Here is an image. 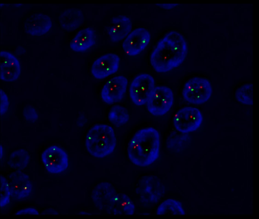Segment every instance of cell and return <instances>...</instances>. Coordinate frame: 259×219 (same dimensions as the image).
<instances>
[{"mask_svg":"<svg viewBox=\"0 0 259 219\" xmlns=\"http://www.w3.org/2000/svg\"><path fill=\"white\" fill-rule=\"evenodd\" d=\"M187 43L177 31L166 34L153 50L150 58L151 66L158 73L171 72L181 66L187 55Z\"/></svg>","mask_w":259,"mask_h":219,"instance_id":"1","label":"cell"},{"mask_svg":"<svg viewBox=\"0 0 259 219\" xmlns=\"http://www.w3.org/2000/svg\"><path fill=\"white\" fill-rule=\"evenodd\" d=\"M10 108V100L8 96L4 90H0V114L4 116Z\"/></svg>","mask_w":259,"mask_h":219,"instance_id":"26","label":"cell"},{"mask_svg":"<svg viewBox=\"0 0 259 219\" xmlns=\"http://www.w3.org/2000/svg\"><path fill=\"white\" fill-rule=\"evenodd\" d=\"M59 19L62 28L67 31H72L81 26L84 22V16L81 10L70 9L63 12Z\"/></svg>","mask_w":259,"mask_h":219,"instance_id":"19","label":"cell"},{"mask_svg":"<svg viewBox=\"0 0 259 219\" xmlns=\"http://www.w3.org/2000/svg\"><path fill=\"white\" fill-rule=\"evenodd\" d=\"M116 143L114 130L105 124L94 125L86 134V149L95 158H105L113 153Z\"/></svg>","mask_w":259,"mask_h":219,"instance_id":"4","label":"cell"},{"mask_svg":"<svg viewBox=\"0 0 259 219\" xmlns=\"http://www.w3.org/2000/svg\"><path fill=\"white\" fill-rule=\"evenodd\" d=\"M10 184L13 196L18 199H26L32 193L33 186L28 175L16 172L10 175Z\"/></svg>","mask_w":259,"mask_h":219,"instance_id":"17","label":"cell"},{"mask_svg":"<svg viewBox=\"0 0 259 219\" xmlns=\"http://www.w3.org/2000/svg\"><path fill=\"white\" fill-rule=\"evenodd\" d=\"M212 95V87L208 80L193 78L185 84L183 96L189 103L201 105L209 100Z\"/></svg>","mask_w":259,"mask_h":219,"instance_id":"6","label":"cell"},{"mask_svg":"<svg viewBox=\"0 0 259 219\" xmlns=\"http://www.w3.org/2000/svg\"><path fill=\"white\" fill-rule=\"evenodd\" d=\"M22 66L16 56L8 51L0 52V78L5 82L13 83L20 78Z\"/></svg>","mask_w":259,"mask_h":219,"instance_id":"14","label":"cell"},{"mask_svg":"<svg viewBox=\"0 0 259 219\" xmlns=\"http://www.w3.org/2000/svg\"><path fill=\"white\" fill-rule=\"evenodd\" d=\"M52 26L51 18L44 13H33L27 17L24 22L25 32L34 37L45 35L51 31Z\"/></svg>","mask_w":259,"mask_h":219,"instance_id":"15","label":"cell"},{"mask_svg":"<svg viewBox=\"0 0 259 219\" xmlns=\"http://www.w3.org/2000/svg\"><path fill=\"white\" fill-rule=\"evenodd\" d=\"M108 119L115 126L120 127L128 123L130 114L126 108L121 105H115L109 112Z\"/></svg>","mask_w":259,"mask_h":219,"instance_id":"22","label":"cell"},{"mask_svg":"<svg viewBox=\"0 0 259 219\" xmlns=\"http://www.w3.org/2000/svg\"><path fill=\"white\" fill-rule=\"evenodd\" d=\"M39 212L36 208L28 207L22 208L16 213V215H38Z\"/></svg>","mask_w":259,"mask_h":219,"instance_id":"27","label":"cell"},{"mask_svg":"<svg viewBox=\"0 0 259 219\" xmlns=\"http://www.w3.org/2000/svg\"><path fill=\"white\" fill-rule=\"evenodd\" d=\"M157 6H158V7H161L162 8L168 9V10H169V9L174 8V7H177V5H176V4H171V5H166V4H164V5Z\"/></svg>","mask_w":259,"mask_h":219,"instance_id":"28","label":"cell"},{"mask_svg":"<svg viewBox=\"0 0 259 219\" xmlns=\"http://www.w3.org/2000/svg\"><path fill=\"white\" fill-rule=\"evenodd\" d=\"M155 88V81L148 74H140L132 81L130 96L132 102L137 106H142L148 102V97Z\"/></svg>","mask_w":259,"mask_h":219,"instance_id":"8","label":"cell"},{"mask_svg":"<svg viewBox=\"0 0 259 219\" xmlns=\"http://www.w3.org/2000/svg\"><path fill=\"white\" fill-rule=\"evenodd\" d=\"M128 80L122 75L109 80L101 90V99L107 105H112L122 100L126 91Z\"/></svg>","mask_w":259,"mask_h":219,"instance_id":"13","label":"cell"},{"mask_svg":"<svg viewBox=\"0 0 259 219\" xmlns=\"http://www.w3.org/2000/svg\"><path fill=\"white\" fill-rule=\"evenodd\" d=\"M133 23L128 16H118L113 18L107 28V34L110 41L117 43L126 38L132 32Z\"/></svg>","mask_w":259,"mask_h":219,"instance_id":"16","label":"cell"},{"mask_svg":"<svg viewBox=\"0 0 259 219\" xmlns=\"http://www.w3.org/2000/svg\"><path fill=\"white\" fill-rule=\"evenodd\" d=\"M30 160H31V156L26 150L19 149L10 155L8 165L13 169L22 170L27 167Z\"/></svg>","mask_w":259,"mask_h":219,"instance_id":"21","label":"cell"},{"mask_svg":"<svg viewBox=\"0 0 259 219\" xmlns=\"http://www.w3.org/2000/svg\"><path fill=\"white\" fill-rule=\"evenodd\" d=\"M127 152L130 161L138 167L154 164L160 156V133L151 127L139 130L128 142Z\"/></svg>","mask_w":259,"mask_h":219,"instance_id":"2","label":"cell"},{"mask_svg":"<svg viewBox=\"0 0 259 219\" xmlns=\"http://www.w3.org/2000/svg\"><path fill=\"white\" fill-rule=\"evenodd\" d=\"M236 98L239 102L244 105H251L253 104L252 84H244L236 92Z\"/></svg>","mask_w":259,"mask_h":219,"instance_id":"23","label":"cell"},{"mask_svg":"<svg viewBox=\"0 0 259 219\" xmlns=\"http://www.w3.org/2000/svg\"><path fill=\"white\" fill-rule=\"evenodd\" d=\"M1 181V188H0V206L1 208L8 205L10 202V199L11 196L13 195L12 193L11 187H10V182L7 178H4V176H1L0 178Z\"/></svg>","mask_w":259,"mask_h":219,"instance_id":"24","label":"cell"},{"mask_svg":"<svg viewBox=\"0 0 259 219\" xmlns=\"http://www.w3.org/2000/svg\"><path fill=\"white\" fill-rule=\"evenodd\" d=\"M174 102V95L172 90L166 86H157L148 97L147 108L153 116L160 117L171 110Z\"/></svg>","mask_w":259,"mask_h":219,"instance_id":"5","label":"cell"},{"mask_svg":"<svg viewBox=\"0 0 259 219\" xmlns=\"http://www.w3.org/2000/svg\"><path fill=\"white\" fill-rule=\"evenodd\" d=\"M41 159L47 172L52 175H60L69 168V158L67 152L57 145L47 148L42 153Z\"/></svg>","mask_w":259,"mask_h":219,"instance_id":"7","label":"cell"},{"mask_svg":"<svg viewBox=\"0 0 259 219\" xmlns=\"http://www.w3.org/2000/svg\"><path fill=\"white\" fill-rule=\"evenodd\" d=\"M136 191L144 203L154 204L163 196L164 187L156 177L145 176L139 181Z\"/></svg>","mask_w":259,"mask_h":219,"instance_id":"10","label":"cell"},{"mask_svg":"<svg viewBox=\"0 0 259 219\" xmlns=\"http://www.w3.org/2000/svg\"><path fill=\"white\" fill-rule=\"evenodd\" d=\"M120 58L115 53H107L97 59L92 66V75L98 80H104L119 70Z\"/></svg>","mask_w":259,"mask_h":219,"instance_id":"12","label":"cell"},{"mask_svg":"<svg viewBox=\"0 0 259 219\" xmlns=\"http://www.w3.org/2000/svg\"><path fill=\"white\" fill-rule=\"evenodd\" d=\"M0 150H1V152H0V156H1V159H3L4 158V146H0Z\"/></svg>","mask_w":259,"mask_h":219,"instance_id":"29","label":"cell"},{"mask_svg":"<svg viewBox=\"0 0 259 219\" xmlns=\"http://www.w3.org/2000/svg\"><path fill=\"white\" fill-rule=\"evenodd\" d=\"M151 39V34L148 30L144 28H136L124 40L122 49L127 57H136L148 47Z\"/></svg>","mask_w":259,"mask_h":219,"instance_id":"11","label":"cell"},{"mask_svg":"<svg viewBox=\"0 0 259 219\" xmlns=\"http://www.w3.org/2000/svg\"><path fill=\"white\" fill-rule=\"evenodd\" d=\"M92 199L97 208L109 214L133 215L136 211L132 199L123 193H119L109 183H101L92 192Z\"/></svg>","mask_w":259,"mask_h":219,"instance_id":"3","label":"cell"},{"mask_svg":"<svg viewBox=\"0 0 259 219\" xmlns=\"http://www.w3.org/2000/svg\"><path fill=\"white\" fill-rule=\"evenodd\" d=\"M202 122V114L200 110L193 107L181 108L177 112L174 119L176 129L183 134L194 132L199 129Z\"/></svg>","mask_w":259,"mask_h":219,"instance_id":"9","label":"cell"},{"mask_svg":"<svg viewBox=\"0 0 259 219\" xmlns=\"http://www.w3.org/2000/svg\"><path fill=\"white\" fill-rule=\"evenodd\" d=\"M24 117L29 123H34L38 120V113L32 106H26L24 108Z\"/></svg>","mask_w":259,"mask_h":219,"instance_id":"25","label":"cell"},{"mask_svg":"<svg viewBox=\"0 0 259 219\" xmlns=\"http://www.w3.org/2000/svg\"><path fill=\"white\" fill-rule=\"evenodd\" d=\"M157 214H174V215H185L186 211L182 204L175 199H169L163 201L157 209Z\"/></svg>","mask_w":259,"mask_h":219,"instance_id":"20","label":"cell"},{"mask_svg":"<svg viewBox=\"0 0 259 219\" xmlns=\"http://www.w3.org/2000/svg\"><path fill=\"white\" fill-rule=\"evenodd\" d=\"M97 42V34L91 28L78 31L70 43V49L75 52H87L92 49Z\"/></svg>","mask_w":259,"mask_h":219,"instance_id":"18","label":"cell"}]
</instances>
